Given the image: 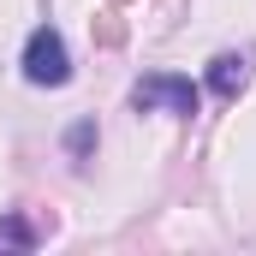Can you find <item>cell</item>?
Returning a JSON list of instances; mask_svg holds the SVG:
<instances>
[{
  "mask_svg": "<svg viewBox=\"0 0 256 256\" xmlns=\"http://www.w3.org/2000/svg\"><path fill=\"white\" fill-rule=\"evenodd\" d=\"M24 78L30 84H42V90H60L66 78H72V60H66V42L60 30H30V42H24Z\"/></svg>",
  "mask_w": 256,
  "mask_h": 256,
  "instance_id": "cell-1",
  "label": "cell"
},
{
  "mask_svg": "<svg viewBox=\"0 0 256 256\" xmlns=\"http://www.w3.org/2000/svg\"><path fill=\"white\" fill-rule=\"evenodd\" d=\"M131 108H137V114H149V108H167V114H196V84H191V78H179V72L137 78Z\"/></svg>",
  "mask_w": 256,
  "mask_h": 256,
  "instance_id": "cell-2",
  "label": "cell"
},
{
  "mask_svg": "<svg viewBox=\"0 0 256 256\" xmlns=\"http://www.w3.org/2000/svg\"><path fill=\"white\" fill-rule=\"evenodd\" d=\"M244 84H250V60H244V54H220V60L208 66V90H214V96L232 102Z\"/></svg>",
  "mask_w": 256,
  "mask_h": 256,
  "instance_id": "cell-3",
  "label": "cell"
},
{
  "mask_svg": "<svg viewBox=\"0 0 256 256\" xmlns=\"http://www.w3.org/2000/svg\"><path fill=\"white\" fill-rule=\"evenodd\" d=\"M0 244H12V250H30V244H36V232H30V220H18V214H6V220H0Z\"/></svg>",
  "mask_w": 256,
  "mask_h": 256,
  "instance_id": "cell-4",
  "label": "cell"
},
{
  "mask_svg": "<svg viewBox=\"0 0 256 256\" xmlns=\"http://www.w3.org/2000/svg\"><path fill=\"white\" fill-rule=\"evenodd\" d=\"M66 149H72V155H78V161H84V155H90V149H96V120H78V126L66 131Z\"/></svg>",
  "mask_w": 256,
  "mask_h": 256,
  "instance_id": "cell-5",
  "label": "cell"
}]
</instances>
